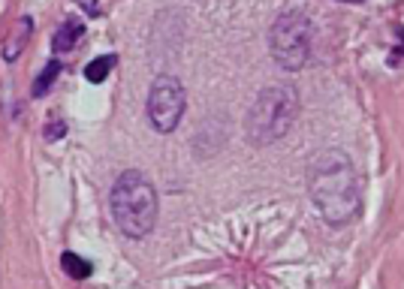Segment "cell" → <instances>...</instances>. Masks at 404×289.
Instances as JSON below:
<instances>
[{
	"label": "cell",
	"mask_w": 404,
	"mask_h": 289,
	"mask_svg": "<svg viewBox=\"0 0 404 289\" xmlns=\"http://www.w3.org/2000/svg\"><path fill=\"white\" fill-rule=\"evenodd\" d=\"M61 76V63L58 60H52V63H45V69L40 72V76L33 79V97H42V94H49V88L58 81Z\"/></svg>",
	"instance_id": "obj_8"
},
{
	"label": "cell",
	"mask_w": 404,
	"mask_h": 289,
	"mask_svg": "<svg viewBox=\"0 0 404 289\" xmlns=\"http://www.w3.org/2000/svg\"><path fill=\"white\" fill-rule=\"evenodd\" d=\"M311 199L329 223H347L359 208V187L350 160L341 151H326L314 157L308 172Z\"/></svg>",
	"instance_id": "obj_1"
},
{
	"label": "cell",
	"mask_w": 404,
	"mask_h": 289,
	"mask_svg": "<svg viewBox=\"0 0 404 289\" xmlns=\"http://www.w3.org/2000/svg\"><path fill=\"white\" fill-rule=\"evenodd\" d=\"M296 112H299V99L290 85L265 88L256 97L251 115H247V133H251L254 142L269 144L290 130L293 121H296Z\"/></svg>",
	"instance_id": "obj_3"
},
{
	"label": "cell",
	"mask_w": 404,
	"mask_h": 289,
	"mask_svg": "<svg viewBox=\"0 0 404 289\" xmlns=\"http://www.w3.org/2000/svg\"><path fill=\"white\" fill-rule=\"evenodd\" d=\"M112 67H115V58H112V54L94 58V60H91L88 67H85V79H88V81H94V85H97V81H106V76L112 72Z\"/></svg>",
	"instance_id": "obj_9"
},
{
	"label": "cell",
	"mask_w": 404,
	"mask_h": 289,
	"mask_svg": "<svg viewBox=\"0 0 404 289\" xmlns=\"http://www.w3.org/2000/svg\"><path fill=\"white\" fill-rule=\"evenodd\" d=\"M31 18H22V22H18V36L13 42H6V49H3V58L6 60H15L18 58V51H22V45H24V40H27V31H31Z\"/></svg>",
	"instance_id": "obj_10"
},
{
	"label": "cell",
	"mask_w": 404,
	"mask_h": 289,
	"mask_svg": "<svg viewBox=\"0 0 404 289\" xmlns=\"http://www.w3.org/2000/svg\"><path fill=\"white\" fill-rule=\"evenodd\" d=\"M61 265H63V271H67L72 280H85V277H91V271H94V268H91V262L76 256V253H63Z\"/></svg>",
	"instance_id": "obj_7"
},
{
	"label": "cell",
	"mask_w": 404,
	"mask_h": 289,
	"mask_svg": "<svg viewBox=\"0 0 404 289\" xmlns=\"http://www.w3.org/2000/svg\"><path fill=\"white\" fill-rule=\"evenodd\" d=\"M311 49V22L305 13L287 9L278 15L272 27V58L281 63L283 69H299L308 60Z\"/></svg>",
	"instance_id": "obj_4"
},
{
	"label": "cell",
	"mask_w": 404,
	"mask_h": 289,
	"mask_svg": "<svg viewBox=\"0 0 404 289\" xmlns=\"http://www.w3.org/2000/svg\"><path fill=\"white\" fill-rule=\"evenodd\" d=\"M67 133V126H63L61 121L58 124H49V130H45V135H49V139H54V135H63Z\"/></svg>",
	"instance_id": "obj_11"
},
{
	"label": "cell",
	"mask_w": 404,
	"mask_h": 289,
	"mask_svg": "<svg viewBox=\"0 0 404 289\" xmlns=\"http://www.w3.org/2000/svg\"><path fill=\"white\" fill-rule=\"evenodd\" d=\"M112 214L118 229L130 238H145L157 220V190L142 172H124L112 187Z\"/></svg>",
	"instance_id": "obj_2"
},
{
	"label": "cell",
	"mask_w": 404,
	"mask_h": 289,
	"mask_svg": "<svg viewBox=\"0 0 404 289\" xmlns=\"http://www.w3.org/2000/svg\"><path fill=\"white\" fill-rule=\"evenodd\" d=\"M185 115V85L172 76H157L148 94V121L157 133H172Z\"/></svg>",
	"instance_id": "obj_5"
},
{
	"label": "cell",
	"mask_w": 404,
	"mask_h": 289,
	"mask_svg": "<svg viewBox=\"0 0 404 289\" xmlns=\"http://www.w3.org/2000/svg\"><path fill=\"white\" fill-rule=\"evenodd\" d=\"M81 33H85V24L76 22V18H67V22L54 31V40H52L54 42V51H70Z\"/></svg>",
	"instance_id": "obj_6"
},
{
	"label": "cell",
	"mask_w": 404,
	"mask_h": 289,
	"mask_svg": "<svg viewBox=\"0 0 404 289\" xmlns=\"http://www.w3.org/2000/svg\"><path fill=\"white\" fill-rule=\"evenodd\" d=\"M344 3H347V0H344Z\"/></svg>",
	"instance_id": "obj_12"
}]
</instances>
